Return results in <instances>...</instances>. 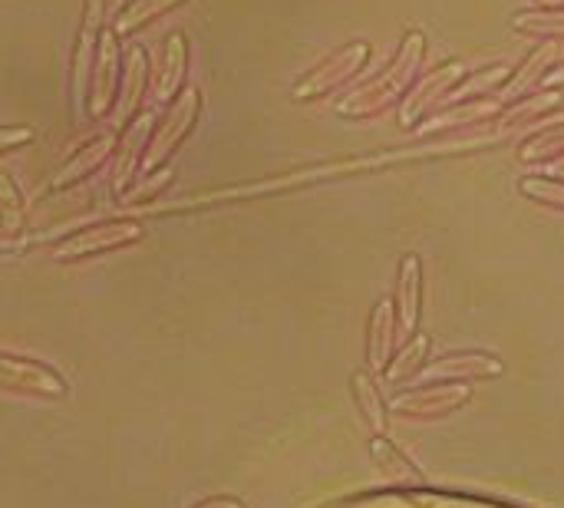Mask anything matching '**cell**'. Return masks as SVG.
I'll return each mask as SVG.
<instances>
[{"label":"cell","mask_w":564,"mask_h":508,"mask_svg":"<svg viewBox=\"0 0 564 508\" xmlns=\"http://www.w3.org/2000/svg\"><path fill=\"white\" fill-rule=\"evenodd\" d=\"M423 53H426V36L420 30H410L397 60L390 63V69L377 79H370L367 86L354 89L337 109L340 116H373L380 109H387L393 99H400L406 93V86L413 83L420 63H423Z\"/></svg>","instance_id":"6da1fadb"},{"label":"cell","mask_w":564,"mask_h":508,"mask_svg":"<svg viewBox=\"0 0 564 508\" xmlns=\"http://www.w3.org/2000/svg\"><path fill=\"white\" fill-rule=\"evenodd\" d=\"M0 387L20 390V393H36V397H66V380L43 367L40 360H23V357H7L0 354Z\"/></svg>","instance_id":"7a4b0ae2"},{"label":"cell","mask_w":564,"mask_h":508,"mask_svg":"<svg viewBox=\"0 0 564 508\" xmlns=\"http://www.w3.org/2000/svg\"><path fill=\"white\" fill-rule=\"evenodd\" d=\"M463 73H466V66H463L459 60L446 63L443 69L426 73V76L410 89V96H406V102H403V109H400V122L410 126V122H416L426 109L440 106V99L463 79Z\"/></svg>","instance_id":"3957f363"},{"label":"cell","mask_w":564,"mask_h":508,"mask_svg":"<svg viewBox=\"0 0 564 508\" xmlns=\"http://www.w3.org/2000/svg\"><path fill=\"white\" fill-rule=\"evenodd\" d=\"M367 56H370V46H367V43H350V46L340 50L334 60H327L317 73H311V76L294 89V96H297V99H311V96H321V93L340 86V83L350 79L357 69H364Z\"/></svg>","instance_id":"277c9868"},{"label":"cell","mask_w":564,"mask_h":508,"mask_svg":"<svg viewBox=\"0 0 564 508\" xmlns=\"http://www.w3.org/2000/svg\"><path fill=\"white\" fill-rule=\"evenodd\" d=\"M562 53H564V43H542V46H539V50L522 63V69H519L506 86H499V89H496V99H502L506 106H509V102H516L522 93H529V89L545 76V69H549Z\"/></svg>","instance_id":"5b68a950"},{"label":"cell","mask_w":564,"mask_h":508,"mask_svg":"<svg viewBox=\"0 0 564 508\" xmlns=\"http://www.w3.org/2000/svg\"><path fill=\"white\" fill-rule=\"evenodd\" d=\"M502 99H476V102H459L446 112H436L430 122L420 126V136H430V132H443V129H453V126H469V122H482V119H499L502 116Z\"/></svg>","instance_id":"8992f818"},{"label":"cell","mask_w":564,"mask_h":508,"mask_svg":"<svg viewBox=\"0 0 564 508\" xmlns=\"http://www.w3.org/2000/svg\"><path fill=\"white\" fill-rule=\"evenodd\" d=\"M509 73H512L509 63H499V66H492V69H479V73L469 76L466 83H456V86L440 99V106H459V102H469V99H476V96H489L492 89H499V83H502Z\"/></svg>","instance_id":"52a82bcc"},{"label":"cell","mask_w":564,"mask_h":508,"mask_svg":"<svg viewBox=\"0 0 564 508\" xmlns=\"http://www.w3.org/2000/svg\"><path fill=\"white\" fill-rule=\"evenodd\" d=\"M139 225H106V231H89L83 238H73L66 241L56 255L59 258H69V255H86V251H96V248H116V245H126L132 238H139Z\"/></svg>","instance_id":"ba28073f"},{"label":"cell","mask_w":564,"mask_h":508,"mask_svg":"<svg viewBox=\"0 0 564 508\" xmlns=\"http://www.w3.org/2000/svg\"><path fill=\"white\" fill-rule=\"evenodd\" d=\"M558 93H539V96H532L529 102H519V106H512L509 112H502L499 116V122H502V132H512V129H519V126H525L529 119H535V116H542V112H549L552 106H558Z\"/></svg>","instance_id":"9c48e42d"},{"label":"cell","mask_w":564,"mask_h":508,"mask_svg":"<svg viewBox=\"0 0 564 508\" xmlns=\"http://www.w3.org/2000/svg\"><path fill=\"white\" fill-rule=\"evenodd\" d=\"M558 155H564V126L532 136L519 152L522 162H542V159H558Z\"/></svg>","instance_id":"30bf717a"},{"label":"cell","mask_w":564,"mask_h":508,"mask_svg":"<svg viewBox=\"0 0 564 508\" xmlns=\"http://www.w3.org/2000/svg\"><path fill=\"white\" fill-rule=\"evenodd\" d=\"M516 30L539 36H564V10H529L516 17Z\"/></svg>","instance_id":"8fae6325"},{"label":"cell","mask_w":564,"mask_h":508,"mask_svg":"<svg viewBox=\"0 0 564 508\" xmlns=\"http://www.w3.org/2000/svg\"><path fill=\"white\" fill-rule=\"evenodd\" d=\"M522 192L535 202H545V205H558L564 208V182L558 179H542V175H529L522 179Z\"/></svg>","instance_id":"7c38bea8"},{"label":"cell","mask_w":564,"mask_h":508,"mask_svg":"<svg viewBox=\"0 0 564 508\" xmlns=\"http://www.w3.org/2000/svg\"><path fill=\"white\" fill-rule=\"evenodd\" d=\"M416 298H420V261L406 258L403 261V324L413 327L416 321Z\"/></svg>","instance_id":"4fadbf2b"},{"label":"cell","mask_w":564,"mask_h":508,"mask_svg":"<svg viewBox=\"0 0 564 508\" xmlns=\"http://www.w3.org/2000/svg\"><path fill=\"white\" fill-rule=\"evenodd\" d=\"M165 3H169V0H145L142 7H135V10H129V17L122 20V26H135V23H142V20H145V17L152 13V10H162Z\"/></svg>","instance_id":"5bb4252c"},{"label":"cell","mask_w":564,"mask_h":508,"mask_svg":"<svg viewBox=\"0 0 564 508\" xmlns=\"http://www.w3.org/2000/svg\"><path fill=\"white\" fill-rule=\"evenodd\" d=\"M30 132L26 129H10V132H0V145H13V142H26Z\"/></svg>","instance_id":"9a60e30c"},{"label":"cell","mask_w":564,"mask_h":508,"mask_svg":"<svg viewBox=\"0 0 564 508\" xmlns=\"http://www.w3.org/2000/svg\"><path fill=\"white\" fill-rule=\"evenodd\" d=\"M195 508H245L241 502H235V499H228V496H215V499H205L202 506Z\"/></svg>","instance_id":"2e32d148"},{"label":"cell","mask_w":564,"mask_h":508,"mask_svg":"<svg viewBox=\"0 0 564 508\" xmlns=\"http://www.w3.org/2000/svg\"><path fill=\"white\" fill-rule=\"evenodd\" d=\"M545 86H549V89H555V86H564V66L552 69V73H545Z\"/></svg>","instance_id":"e0dca14e"},{"label":"cell","mask_w":564,"mask_h":508,"mask_svg":"<svg viewBox=\"0 0 564 508\" xmlns=\"http://www.w3.org/2000/svg\"><path fill=\"white\" fill-rule=\"evenodd\" d=\"M545 175H564V155H558V159L549 165V172H545Z\"/></svg>","instance_id":"ac0fdd59"},{"label":"cell","mask_w":564,"mask_h":508,"mask_svg":"<svg viewBox=\"0 0 564 508\" xmlns=\"http://www.w3.org/2000/svg\"><path fill=\"white\" fill-rule=\"evenodd\" d=\"M542 3H549V7H558L562 0H542Z\"/></svg>","instance_id":"d6986e66"}]
</instances>
